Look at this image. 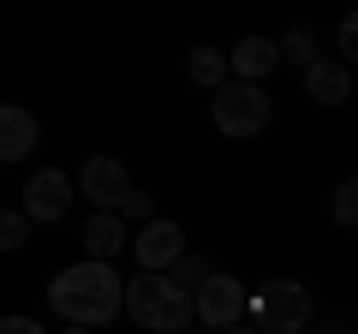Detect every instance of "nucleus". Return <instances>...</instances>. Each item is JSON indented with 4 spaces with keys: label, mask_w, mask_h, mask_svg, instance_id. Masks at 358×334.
Returning <instances> with one entry per match:
<instances>
[{
    "label": "nucleus",
    "mask_w": 358,
    "mask_h": 334,
    "mask_svg": "<svg viewBox=\"0 0 358 334\" xmlns=\"http://www.w3.org/2000/svg\"><path fill=\"white\" fill-rule=\"evenodd\" d=\"M72 173H66V167H36V173H30V185H24V221L30 227H54V221H66L72 215Z\"/></svg>",
    "instance_id": "6"
},
{
    "label": "nucleus",
    "mask_w": 358,
    "mask_h": 334,
    "mask_svg": "<svg viewBox=\"0 0 358 334\" xmlns=\"http://www.w3.org/2000/svg\"><path fill=\"white\" fill-rule=\"evenodd\" d=\"M221 334H263V328H251V322H233V328H221Z\"/></svg>",
    "instance_id": "21"
},
{
    "label": "nucleus",
    "mask_w": 358,
    "mask_h": 334,
    "mask_svg": "<svg viewBox=\"0 0 358 334\" xmlns=\"http://www.w3.org/2000/svg\"><path fill=\"white\" fill-rule=\"evenodd\" d=\"M131 245V227L114 215V209H96V215L84 221V257H96V263H114L120 251Z\"/></svg>",
    "instance_id": "12"
},
{
    "label": "nucleus",
    "mask_w": 358,
    "mask_h": 334,
    "mask_svg": "<svg viewBox=\"0 0 358 334\" xmlns=\"http://www.w3.org/2000/svg\"><path fill=\"white\" fill-rule=\"evenodd\" d=\"M120 310H131V322H143L150 334H185L192 328V293H179L167 275H131L126 293H120Z\"/></svg>",
    "instance_id": "2"
},
{
    "label": "nucleus",
    "mask_w": 358,
    "mask_h": 334,
    "mask_svg": "<svg viewBox=\"0 0 358 334\" xmlns=\"http://www.w3.org/2000/svg\"><path fill=\"white\" fill-rule=\"evenodd\" d=\"M36 143H42L36 114H30V108H18V102H0V167H6V161H24Z\"/></svg>",
    "instance_id": "10"
},
{
    "label": "nucleus",
    "mask_w": 358,
    "mask_h": 334,
    "mask_svg": "<svg viewBox=\"0 0 358 334\" xmlns=\"http://www.w3.org/2000/svg\"><path fill=\"white\" fill-rule=\"evenodd\" d=\"M203 275H209V263H203V257H192V251H179V257H173V275H167V281H173L179 293H192V286L203 281Z\"/></svg>",
    "instance_id": "17"
},
{
    "label": "nucleus",
    "mask_w": 358,
    "mask_h": 334,
    "mask_svg": "<svg viewBox=\"0 0 358 334\" xmlns=\"http://www.w3.org/2000/svg\"><path fill=\"white\" fill-rule=\"evenodd\" d=\"M30 221H24V209H0V251H24L30 245Z\"/></svg>",
    "instance_id": "15"
},
{
    "label": "nucleus",
    "mask_w": 358,
    "mask_h": 334,
    "mask_svg": "<svg viewBox=\"0 0 358 334\" xmlns=\"http://www.w3.org/2000/svg\"><path fill=\"white\" fill-rule=\"evenodd\" d=\"M192 317L203 322V328H233V322H245L251 317V286L239 281V275H215L209 269L203 281L192 286Z\"/></svg>",
    "instance_id": "4"
},
{
    "label": "nucleus",
    "mask_w": 358,
    "mask_h": 334,
    "mask_svg": "<svg viewBox=\"0 0 358 334\" xmlns=\"http://www.w3.org/2000/svg\"><path fill=\"white\" fill-rule=\"evenodd\" d=\"M275 54H281V66H299V72H305V66L322 54V48H317V30H310V24H293L287 36H275Z\"/></svg>",
    "instance_id": "14"
},
{
    "label": "nucleus",
    "mask_w": 358,
    "mask_h": 334,
    "mask_svg": "<svg viewBox=\"0 0 358 334\" xmlns=\"http://www.w3.org/2000/svg\"><path fill=\"white\" fill-rule=\"evenodd\" d=\"M352 54H358V18L346 13L341 18V60H352Z\"/></svg>",
    "instance_id": "20"
},
{
    "label": "nucleus",
    "mask_w": 358,
    "mask_h": 334,
    "mask_svg": "<svg viewBox=\"0 0 358 334\" xmlns=\"http://www.w3.org/2000/svg\"><path fill=\"white\" fill-rule=\"evenodd\" d=\"M0 334H48L36 317H0Z\"/></svg>",
    "instance_id": "19"
},
{
    "label": "nucleus",
    "mask_w": 358,
    "mask_h": 334,
    "mask_svg": "<svg viewBox=\"0 0 358 334\" xmlns=\"http://www.w3.org/2000/svg\"><path fill=\"white\" fill-rule=\"evenodd\" d=\"M179 251H185V233H179V221L150 215L138 233H131V257H138V269H143V275H167Z\"/></svg>",
    "instance_id": "7"
},
{
    "label": "nucleus",
    "mask_w": 358,
    "mask_h": 334,
    "mask_svg": "<svg viewBox=\"0 0 358 334\" xmlns=\"http://www.w3.org/2000/svg\"><path fill=\"white\" fill-rule=\"evenodd\" d=\"M305 96L317 108H341L346 96H352V66H346V60H322V54H317V60L305 66Z\"/></svg>",
    "instance_id": "11"
},
{
    "label": "nucleus",
    "mask_w": 358,
    "mask_h": 334,
    "mask_svg": "<svg viewBox=\"0 0 358 334\" xmlns=\"http://www.w3.org/2000/svg\"><path fill=\"white\" fill-rule=\"evenodd\" d=\"M334 227H358V180H341L334 191Z\"/></svg>",
    "instance_id": "18"
},
{
    "label": "nucleus",
    "mask_w": 358,
    "mask_h": 334,
    "mask_svg": "<svg viewBox=\"0 0 358 334\" xmlns=\"http://www.w3.org/2000/svg\"><path fill=\"white\" fill-rule=\"evenodd\" d=\"M60 334H96V328H72V322H66V328H60Z\"/></svg>",
    "instance_id": "22"
},
{
    "label": "nucleus",
    "mask_w": 358,
    "mask_h": 334,
    "mask_svg": "<svg viewBox=\"0 0 358 334\" xmlns=\"http://www.w3.org/2000/svg\"><path fill=\"white\" fill-rule=\"evenodd\" d=\"M185 72H192V84H203V90L227 84V48H215V42H197L192 60H185Z\"/></svg>",
    "instance_id": "13"
},
{
    "label": "nucleus",
    "mask_w": 358,
    "mask_h": 334,
    "mask_svg": "<svg viewBox=\"0 0 358 334\" xmlns=\"http://www.w3.org/2000/svg\"><path fill=\"white\" fill-rule=\"evenodd\" d=\"M114 215L126 221V227H131V221H138V227H143V221L155 215V197H150V191H138V185H131V191H126V197H120V203H114Z\"/></svg>",
    "instance_id": "16"
},
{
    "label": "nucleus",
    "mask_w": 358,
    "mask_h": 334,
    "mask_svg": "<svg viewBox=\"0 0 358 334\" xmlns=\"http://www.w3.org/2000/svg\"><path fill=\"white\" fill-rule=\"evenodd\" d=\"M275 66H281L275 36H239V42L227 48V78H239V84H263Z\"/></svg>",
    "instance_id": "9"
},
{
    "label": "nucleus",
    "mask_w": 358,
    "mask_h": 334,
    "mask_svg": "<svg viewBox=\"0 0 358 334\" xmlns=\"http://www.w3.org/2000/svg\"><path fill=\"white\" fill-rule=\"evenodd\" d=\"M120 293H126V275H120L114 263H96V257L66 263L48 281V305L60 310L72 328H102V322H114L120 317Z\"/></svg>",
    "instance_id": "1"
},
{
    "label": "nucleus",
    "mask_w": 358,
    "mask_h": 334,
    "mask_svg": "<svg viewBox=\"0 0 358 334\" xmlns=\"http://www.w3.org/2000/svg\"><path fill=\"white\" fill-rule=\"evenodd\" d=\"M251 310L263 317V334H299L317 317V298H310L305 281H268L263 293L251 298Z\"/></svg>",
    "instance_id": "5"
},
{
    "label": "nucleus",
    "mask_w": 358,
    "mask_h": 334,
    "mask_svg": "<svg viewBox=\"0 0 358 334\" xmlns=\"http://www.w3.org/2000/svg\"><path fill=\"white\" fill-rule=\"evenodd\" d=\"M209 119H215L221 138H263L268 119H275V102L263 96V84H239V78H227V84H215L209 90Z\"/></svg>",
    "instance_id": "3"
},
{
    "label": "nucleus",
    "mask_w": 358,
    "mask_h": 334,
    "mask_svg": "<svg viewBox=\"0 0 358 334\" xmlns=\"http://www.w3.org/2000/svg\"><path fill=\"white\" fill-rule=\"evenodd\" d=\"M72 191H84L96 209H114L120 197L131 191V173L114 161V155H84V167L72 173Z\"/></svg>",
    "instance_id": "8"
}]
</instances>
